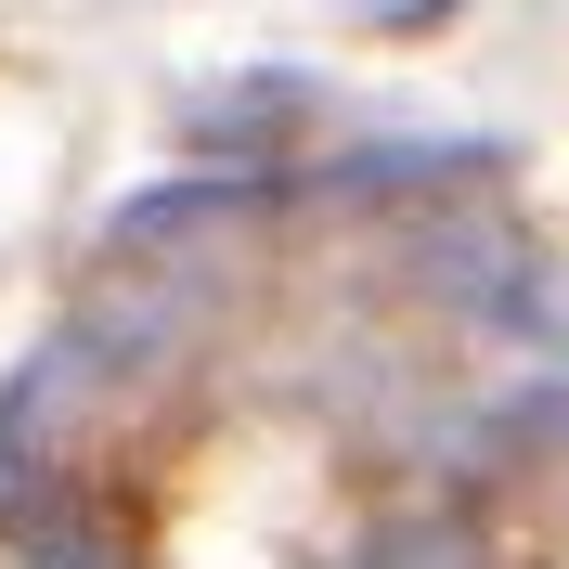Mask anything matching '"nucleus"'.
<instances>
[{"instance_id": "1", "label": "nucleus", "mask_w": 569, "mask_h": 569, "mask_svg": "<svg viewBox=\"0 0 569 569\" xmlns=\"http://www.w3.org/2000/svg\"><path fill=\"white\" fill-rule=\"evenodd\" d=\"M350 569H479V531L466 518H415V531H376Z\"/></svg>"}, {"instance_id": "2", "label": "nucleus", "mask_w": 569, "mask_h": 569, "mask_svg": "<svg viewBox=\"0 0 569 569\" xmlns=\"http://www.w3.org/2000/svg\"><path fill=\"white\" fill-rule=\"evenodd\" d=\"M376 13H389V27H427V13H453V0H376Z\"/></svg>"}]
</instances>
